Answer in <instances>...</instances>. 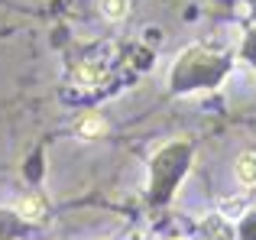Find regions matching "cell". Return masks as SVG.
<instances>
[{"mask_svg":"<svg viewBox=\"0 0 256 240\" xmlns=\"http://www.w3.org/2000/svg\"><path fill=\"white\" fill-rule=\"evenodd\" d=\"M201 237L204 240H234V228L224 214H208L201 221Z\"/></svg>","mask_w":256,"mask_h":240,"instance_id":"obj_1","label":"cell"},{"mask_svg":"<svg viewBox=\"0 0 256 240\" xmlns=\"http://www.w3.org/2000/svg\"><path fill=\"white\" fill-rule=\"evenodd\" d=\"M234 176H237V182L244 185V188H253L256 185V152H240L237 162H234Z\"/></svg>","mask_w":256,"mask_h":240,"instance_id":"obj_2","label":"cell"},{"mask_svg":"<svg viewBox=\"0 0 256 240\" xmlns=\"http://www.w3.org/2000/svg\"><path fill=\"white\" fill-rule=\"evenodd\" d=\"M104 78H107V68L100 62H82L75 68V82L82 84V88H98Z\"/></svg>","mask_w":256,"mask_h":240,"instance_id":"obj_3","label":"cell"},{"mask_svg":"<svg viewBox=\"0 0 256 240\" xmlns=\"http://www.w3.org/2000/svg\"><path fill=\"white\" fill-rule=\"evenodd\" d=\"M16 214L23 221H42L46 218V198L42 195H26L16 202Z\"/></svg>","mask_w":256,"mask_h":240,"instance_id":"obj_4","label":"cell"},{"mask_svg":"<svg viewBox=\"0 0 256 240\" xmlns=\"http://www.w3.org/2000/svg\"><path fill=\"white\" fill-rule=\"evenodd\" d=\"M104 133H107V120L100 117V114H94V110L78 120V136L94 140V136H104Z\"/></svg>","mask_w":256,"mask_h":240,"instance_id":"obj_5","label":"cell"},{"mask_svg":"<svg viewBox=\"0 0 256 240\" xmlns=\"http://www.w3.org/2000/svg\"><path fill=\"white\" fill-rule=\"evenodd\" d=\"M100 16L110 20V23H120V20L130 13V0H100Z\"/></svg>","mask_w":256,"mask_h":240,"instance_id":"obj_6","label":"cell"},{"mask_svg":"<svg viewBox=\"0 0 256 240\" xmlns=\"http://www.w3.org/2000/svg\"><path fill=\"white\" fill-rule=\"evenodd\" d=\"M218 214H224L227 221L234 224L237 218L246 214V202H244V198H237V195H230V198H224V202H220V211H218Z\"/></svg>","mask_w":256,"mask_h":240,"instance_id":"obj_7","label":"cell"},{"mask_svg":"<svg viewBox=\"0 0 256 240\" xmlns=\"http://www.w3.org/2000/svg\"><path fill=\"white\" fill-rule=\"evenodd\" d=\"M124 240H150V234H146V230H130Z\"/></svg>","mask_w":256,"mask_h":240,"instance_id":"obj_8","label":"cell"}]
</instances>
